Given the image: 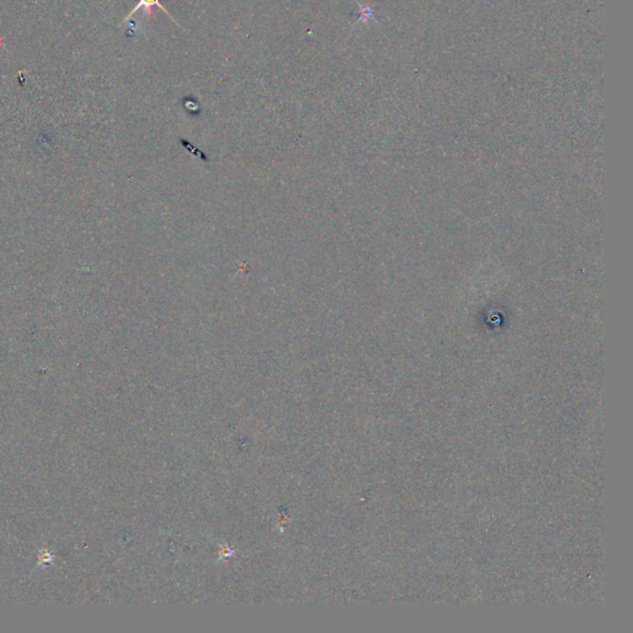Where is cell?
<instances>
[{
    "mask_svg": "<svg viewBox=\"0 0 633 633\" xmlns=\"http://www.w3.org/2000/svg\"><path fill=\"white\" fill-rule=\"evenodd\" d=\"M52 556H53V555H52L51 553L48 552V550H46V549L41 550V552H40V555H39L40 563H41L42 565L51 564V563H52Z\"/></svg>",
    "mask_w": 633,
    "mask_h": 633,
    "instance_id": "6da1fadb",
    "label": "cell"
}]
</instances>
